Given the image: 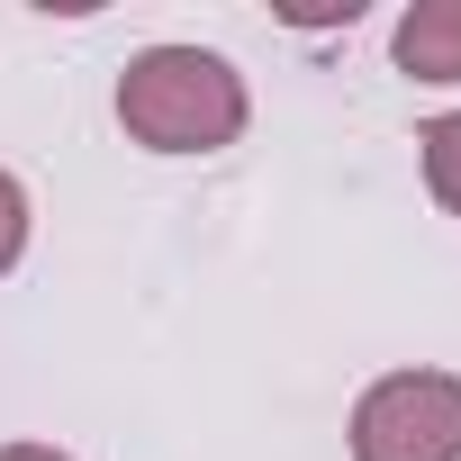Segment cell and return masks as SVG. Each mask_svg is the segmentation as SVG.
<instances>
[{
  "instance_id": "1",
  "label": "cell",
  "mask_w": 461,
  "mask_h": 461,
  "mask_svg": "<svg viewBox=\"0 0 461 461\" xmlns=\"http://www.w3.org/2000/svg\"><path fill=\"white\" fill-rule=\"evenodd\" d=\"M118 127L154 154H226L245 136V73L208 46H154L118 73Z\"/></svg>"
},
{
  "instance_id": "2",
  "label": "cell",
  "mask_w": 461,
  "mask_h": 461,
  "mask_svg": "<svg viewBox=\"0 0 461 461\" xmlns=\"http://www.w3.org/2000/svg\"><path fill=\"white\" fill-rule=\"evenodd\" d=\"M353 461H461V380L389 371L353 407Z\"/></svg>"
},
{
  "instance_id": "3",
  "label": "cell",
  "mask_w": 461,
  "mask_h": 461,
  "mask_svg": "<svg viewBox=\"0 0 461 461\" xmlns=\"http://www.w3.org/2000/svg\"><path fill=\"white\" fill-rule=\"evenodd\" d=\"M398 73L461 82V0H416V10L398 19Z\"/></svg>"
},
{
  "instance_id": "4",
  "label": "cell",
  "mask_w": 461,
  "mask_h": 461,
  "mask_svg": "<svg viewBox=\"0 0 461 461\" xmlns=\"http://www.w3.org/2000/svg\"><path fill=\"white\" fill-rule=\"evenodd\" d=\"M416 145H425V190L461 217V109H452V118H434Z\"/></svg>"
},
{
  "instance_id": "5",
  "label": "cell",
  "mask_w": 461,
  "mask_h": 461,
  "mask_svg": "<svg viewBox=\"0 0 461 461\" xmlns=\"http://www.w3.org/2000/svg\"><path fill=\"white\" fill-rule=\"evenodd\" d=\"M19 254H28V190L0 172V272H10Z\"/></svg>"
},
{
  "instance_id": "6",
  "label": "cell",
  "mask_w": 461,
  "mask_h": 461,
  "mask_svg": "<svg viewBox=\"0 0 461 461\" xmlns=\"http://www.w3.org/2000/svg\"><path fill=\"white\" fill-rule=\"evenodd\" d=\"M0 461H64V452H55V443H10Z\"/></svg>"
}]
</instances>
